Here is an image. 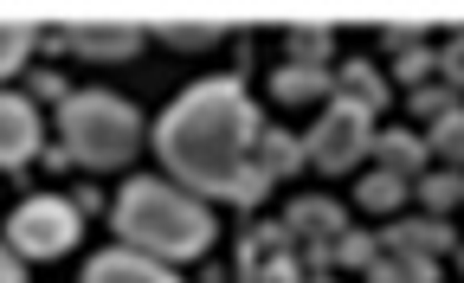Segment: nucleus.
<instances>
[{
	"mask_svg": "<svg viewBox=\"0 0 464 283\" xmlns=\"http://www.w3.org/2000/svg\"><path fill=\"white\" fill-rule=\"evenodd\" d=\"M329 59H335V33H323V26L284 33V65H316V71H329Z\"/></svg>",
	"mask_w": 464,
	"mask_h": 283,
	"instance_id": "obj_18",
	"label": "nucleus"
},
{
	"mask_svg": "<svg viewBox=\"0 0 464 283\" xmlns=\"http://www.w3.org/2000/svg\"><path fill=\"white\" fill-rule=\"evenodd\" d=\"M406 109H413V117L432 129V123H445L451 117V109H464V90H451V84H420V90H406Z\"/></svg>",
	"mask_w": 464,
	"mask_h": 283,
	"instance_id": "obj_20",
	"label": "nucleus"
},
{
	"mask_svg": "<svg viewBox=\"0 0 464 283\" xmlns=\"http://www.w3.org/2000/svg\"><path fill=\"white\" fill-rule=\"evenodd\" d=\"M252 161L265 167L271 181H297L304 167H310V148H304V136H297V129H271V123H265V136H258Z\"/></svg>",
	"mask_w": 464,
	"mask_h": 283,
	"instance_id": "obj_14",
	"label": "nucleus"
},
{
	"mask_svg": "<svg viewBox=\"0 0 464 283\" xmlns=\"http://www.w3.org/2000/svg\"><path fill=\"white\" fill-rule=\"evenodd\" d=\"M381 39H387V52H393V59H400V52H413V45H426V39H420L413 26H387Z\"/></svg>",
	"mask_w": 464,
	"mask_h": 283,
	"instance_id": "obj_31",
	"label": "nucleus"
},
{
	"mask_svg": "<svg viewBox=\"0 0 464 283\" xmlns=\"http://www.w3.org/2000/svg\"><path fill=\"white\" fill-rule=\"evenodd\" d=\"M239 283H304V264H297V251H290V258H271V264L239 270Z\"/></svg>",
	"mask_w": 464,
	"mask_h": 283,
	"instance_id": "obj_26",
	"label": "nucleus"
},
{
	"mask_svg": "<svg viewBox=\"0 0 464 283\" xmlns=\"http://www.w3.org/2000/svg\"><path fill=\"white\" fill-rule=\"evenodd\" d=\"M265 136V109L239 78H194L161 117L149 123V148L161 161L168 181H181L200 200H226V187L239 181V167H252V148Z\"/></svg>",
	"mask_w": 464,
	"mask_h": 283,
	"instance_id": "obj_1",
	"label": "nucleus"
},
{
	"mask_svg": "<svg viewBox=\"0 0 464 283\" xmlns=\"http://www.w3.org/2000/svg\"><path fill=\"white\" fill-rule=\"evenodd\" d=\"M26 97H33V103H52V109H58V103H65L72 90H65V78H58V71H26Z\"/></svg>",
	"mask_w": 464,
	"mask_h": 283,
	"instance_id": "obj_29",
	"label": "nucleus"
},
{
	"mask_svg": "<svg viewBox=\"0 0 464 283\" xmlns=\"http://www.w3.org/2000/svg\"><path fill=\"white\" fill-rule=\"evenodd\" d=\"M45 155V117L26 90L0 84V175H26V167Z\"/></svg>",
	"mask_w": 464,
	"mask_h": 283,
	"instance_id": "obj_6",
	"label": "nucleus"
},
{
	"mask_svg": "<svg viewBox=\"0 0 464 283\" xmlns=\"http://www.w3.org/2000/svg\"><path fill=\"white\" fill-rule=\"evenodd\" d=\"M110 232L116 245L130 251H149L161 264H200L219 239V219H213V200L188 193L181 181L168 175H130L110 200Z\"/></svg>",
	"mask_w": 464,
	"mask_h": 283,
	"instance_id": "obj_2",
	"label": "nucleus"
},
{
	"mask_svg": "<svg viewBox=\"0 0 464 283\" xmlns=\"http://www.w3.org/2000/svg\"><path fill=\"white\" fill-rule=\"evenodd\" d=\"M78 283H181V270L149 258V251H130V245H103L84 258Z\"/></svg>",
	"mask_w": 464,
	"mask_h": 283,
	"instance_id": "obj_8",
	"label": "nucleus"
},
{
	"mask_svg": "<svg viewBox=\"0 0 464 283\" xmlns=\"http://www.w3.org/2000/svg\"><path fill=\"white\" fill-rule=\"evenodd\" d=\"M387 258H451L458 251V232L451 219H432V212H413V219H387V232H374Z\"/></svg>",
	"mask_w": 464,
	"mask_h": 283,
	"instance_id": "obj_7",
	"label": "nucleus"
},
{
	"mask_svg": "<svg viewBox=\"0 0 464 283\" xmlns=\"http://www.w3.org/2000/svg\"><path fill=\"white\" fill-rule=\"evenodd\" d=\"M219 39H226V33H219V26H200V20L161 33V45H174V52H207V45H219Z\"/></svg>",
	"mask_w": 464,
	"mask_h": 283,
	"instance_id": "obj_27",
	"label": "nucleus"
},
{
	"mask_svg": "<svg viewBox=\"0 0 464 283\" xmlns=\"http://www.w3.org/2000/svg\"><path fill=\"white\" fill-rule=\"evenodd\" d=\"M451 264H458V277H464V239H458V251H451Z\"/></svg>",
	"mask_w": 464,
	"mask_h": 283,
	"instance_id": "obj_32",
	"label": "nucleus"
},
{
	"mask_svg": "<svg viewBox=\"0 0 464 283\" xmlns=\"http://www.w3.org/2000/svg\"><path fill=\"white\" fill-rule=\"evenodd\" d=\"M304 283H342V277H304Z\"/></svg>",
	"mask_w": 464,
	"mask_h": 283,
	"instance_id": "obj_33",
	"label": "nucleus"
},
{
	"mask_svg": "<svg viewBox=\"0 0 464 283\" xmlns=\"http://www.w3.org/2000/svg\"><path fill=\"white\" fill-rule=\"evenodd\" d=\"M335 97L362 103L368 117L381 123V117H387V97H393V90H387V78H381V65H374V59H342V65H335Z\"/></svg>",
	"mask_w": 464,
	"mask_h": 283,
	"instance_id": "obj_13",
	"label": "nucleus"
},
{
	"mask_svg": "<svg viewBox=\"0 0 464 283\" xmlns=\"http://www.w3.org/2000/svg\"><path fill=\"white\" fill-rule=\"evenodd\" d=\"M271 187H277V181H271L265 167L252 161V167H239V181L226 187V206H239V212H258V206L271 200Z\"/></svg>",
	"mask_w": 464,
	"mask_h": 283,
	"instance_id": "obj_24",
	"label": "nucleus"
},
{
	"mask_svg": "<svg viewBox=\"0 0 464 283\" xmlns=\"http://www.w3.org/2000/svg\"><path fill=\"white\" fill-rule=\"evenodd\" d=\"M426 161H432V148L420 129H374V167H387L400 181H420Z\"/></svg>",
	"mask_w": 464,
	"mask_h": 283,
	"instance_id": "obj_11",
	"label": "nucleus"
},
{
	"mask_svg": "<svg viewBox=\"0 0 464 283\" xmlns=\"http://www.w3.org/2000/svg\"><path fill=\"white\" fill-rule=\"evenodd\" d=\"M65 52H78L84 65H130L142 52V33L136 26H72Z\"/></svg>",
	"mask_w": 464,
	"mask_h": 283,
	"instance_id": "obj_10",
	"label": "nucleus"
},
{
	"mask_svg": "<svg viewBox=\"0 0 464 283\" xmlns=\"http://www.w3.org/2000/svg\"><path fill=\"white\" fill-rule=\"evenodd\" d=\"M362 283H439V258H374L362 270Z\"/></svg>",
	"mask_w": 464,
	"mask_h": 283,
	"instance_id": "obj_19",
	"label": "nucleus"
},
{
	"mask_svg": "<svg viewBox=\"0 0 464 283\" xmlns=\"http://www.w3.org/2000/svg\"><path fill=\"white\" fill-rule=\"evenodd\" d=\"M290 251H297V239H290V225H284V219H252V225H246V239H239V270L271 264V258H290Z\"/></svg>",
	"mask_w": 464,
	"mask_h": 283,
	"instance_id": "obj_15",
	"label": "nucleus"
},
{
	"mask_svg": "<svg viewBox=\"0 0 464 283\" xmlns=\"http://www.w3.org/2000/svg\"><path fill=\"white\" fill-rule=\"evenodd\" d=\"M374 258H381V239H374V232H355V225H348V232L335 239V277H342V270H355V277H362Z\"/></svg>",
	"mask_w": 464,
	"mask_h": 283,
	"instance_id": "obj_23",
	"label": "nucleus"
},
{
	"mask_svg": "<svg viewBox=\"0 0 464 283\" xmlns=\"http://www.w3.org/2000/svg\"><path fill=\"white\" fill-rule=\"evenodd\" d=\"M284 225H290L297 245H316V239H342L348 232V212H342L335 193H297L284 206Z\"/></svg>",
	"mask_w": 464,
	"mask_h": 283,
	"instance_id": "obj_9",
	"label": "nucleus"
},
{
	"mask_svg": "<svg viewBox=\"0 0 464 283\" xmlns=\"http://www.w3.org/2000/svg\"><path fill=\"white\" fill-rule=\"evenodd\" d=\"M33 52H39V33L33 26H14V20H0V84L20 78L33 65Z\"/></svg>",
	"mask_w": 464,
	"mask_h": 283,
	"instance_id": "obj_21",
	"label": "nucleus"
},
{
	"mask_svg": "<svg viewBox=\"0 0 464 283\" xmlns=\"http://www.w3.org/2000/svg\"><path fill=\"white\" fill-rule=\"evenodd\" d=\"M0 239H7L26 264H52V258L78 251L84 212H78L72 193H26V200L7 212V232H0Z\"/></svg>",
	"mask_w": 464,
	"mask_h": 283,
	"instance_id": "obj_4",
	"label": "nucleus"
},
{
	"mask_svg": "<svg viewBox=\"0 0 464 283\" xmlns=\"http://www.w3.org/2000/svg\"><path fill=\"white\" fill-rule=\"evenodd\" d=\"M426 148L439 155V167H458V175H464V109H451L445 123L426 129Z\"/></svg>",
	"mask_w": 464,
	"mask_h": 283,
	"instance_id": "obj_22",
	"label": "nucleus"
},
{
	"mask_svg": "<svg viewBox=\"0 0 464 283\" xmlns=\"http://www.w3.org/2000/svg\"><path fill=\"white\" fill-rule=\"evenodd\" d=\"M374 117L362 103H348V97H329L323 103V117L304 129V148H310V167L316 175H355L362 161H374Z\"/></svg>",
	"mask_w": 464,
	"mask_h": 283,
	"instance_id": "obj_5",
	"label": "nucleus"
},
{
	"mask_svg": "<svg viewBox=\"0 0 464 283\" xmlns=\"http://www.w3.org/2000/svg\"><path fill=\"white\" fill-rule=\"evenodd\" d=\"M432 78H439V45H413V52L393 59V84H406V90H420Z\"/></svg>",
	"mask_w": 464,
	"mask_h": 283,
	"instance_id": "obj_25",
	"label": "nucleus"
},
{
	"mask_svg": "<svg viewBox=\"0 0 464 283\" xmlns=\"http://www.w3.org/2000/svg\"><path fill=\"white\" fill-rule=\"evenodd\" d=\"M439 84L464 90V33H451V39L439 45Z\"/></svg>",
	"mask_w": 464,
	"mask_h": 283,
	"instance_id": "obj_28",
	"label": "nucleus"
},
{
	"mask_svg": "<svg viewBox=\"0 0 464 283\" xmlns=\"http://www.w3.org/2000/svg\"><path fill=\"white\" fill-rule=\"evenodd\" d=\"M406 200H413V181L387 175V167H368V175L355 181V206H362V212H381V219H393Z\"/></svg>",
	"mask_w": 464,
	"mask_h": 283,
	"instance_id": "obj_16",
	"label": "nucleus"
},
{
	"mask_svg": "<svg viewBox=\"0 0 464 283\" xmlns=\"http://www.w3.org/2000/svg\"><path fill=\"white\" fill-rule=\"evenodd\" d=\"M0 283H26V258H20L7 239H0Z\"/></svg>",
	"mask_w": 464,
	"mask_h": 283,
	"instance_id": "obj_30",
	"label": "nucleus"
},
{
	"mask_svg": "<svg viewBox=\"0 0 464 283\" xmlns=\"http://www.w3.org/2000/svg\"><path fill=\"white\" fill-rule=\"evenodd\" d=\"M413 200H420V212L451 219L464 206V175H458V167H426V175L413 181Z\"/></svg>",
	"mask_w": 464,
	"mask_h": 283,
	"instance_id": "obj_17",
	"label": "nucleus"
},
{
	"mask_svg": "<svg viewBox=\"0 0 464 283\" xmlns=\"http://www.w3.org/2000/svg\"><path fill=\"white\" fill-rule=\"evenodd\" d=\"M52 136H58V155L65 167H84V175H116L130 167L149 142V123L130 97H116L103 84L91 90H72L65 103L52 109Z\"/></svg>",
	"mask_w": 464,
	"mask_h": 283,
	"instance_id": "obj_3",
	"label": "nucleus"
},
{
	"mask_svg": "<svg viewBox=\"0 0 464 283\" xmlns=\"http://www.w3.org/2000/svg\"><path fill=\"white\" fill-rule=\"evenodd\" d=\"M329 97H335V71H316V65H277L271 71L277 109H304V103H329Z\"/></svg>",
	"mask_w": 464,
	"mask_h": 283,
	"instance_id": "obj_12",
	"label": "nucleus"
}]
</instances>
